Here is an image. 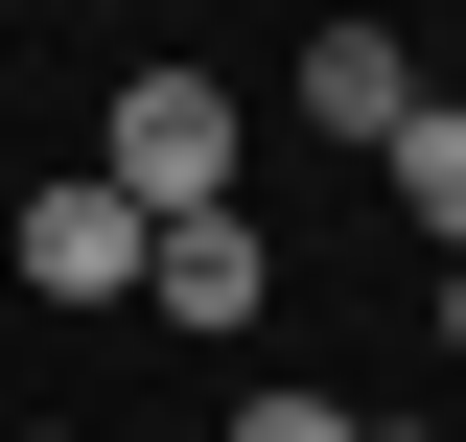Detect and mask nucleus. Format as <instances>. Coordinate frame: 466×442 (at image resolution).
<instances>
[{
	"mask_svg": "<svg viewBox=\"0 0 466 442\" xmlns=\"http://www.w3.org/2000/svg\"><path fill=\"white\" fill-rule=\"evenodd\" d=\"M94 186H116L140 233H187V210H233V94H210V70H140V94L94 116Z\"/></svg>",
	"mask_w": 466,
	"mask_h": 442,
	"instance_id": "nucleus-1",
	"label": "nucleus"
},
{
	"mask_svg": "<svg viewBox=\"0 0 466 442\" xmlns=\"http://www.w3.org/2000/svg\"><path fill=\"white\" fill-rule=\"evenodd\" d=\"M140 256H164V233L116 210L94 164H70V186H24V279H47V303H140Z\"/></svg>",
	"mask_w": 466,
	"mask_h": 442,
	"instance_id": "nucleus-2",
	"label": "nucleus"
},
{
	"mask_svg": "<svg viewBox=\"0 0 466 442\" xmlns=\"http://www.w3.org/2000/svg\"><path fill=\"white\" fill-rule=\"evenodd\" d=\"M257 279H280V233H257V210H187L164 256H140V303H164V326H210V349H233V326H257Z\"/></svg>",
	"mask_w": 466,
	"mask_h": 442,
	"instance_id": "nucleus-3",
	"label": "nucleus"
},
{
	"mask_svg": "<svg viewBox=\"0 0 466 442\" xmlns=\"http://www.w3.org/2000/svg\"><path fill=\"white\" fill-rule=\"evenodd\" d=\"M303 116L397 164V116H420V70H397V24H303Z\"/></svg>",
	"mask_w": 466,
	"mask_h": 442,
	"instance_id": "nucleus-4",
	"label": "nucleus"
},
{
	"mask_svg": "<svg viewBox=\"0 0 466 442\" xmlns=\"http://www.w3.org/2000/svg\"><path fill=\"white\" fill-rule=\"evenodd\" d=\"M397 210L466 256V94H420V116H397Z\"/></svg>",
	"mask_w": 466,
	"mask_h": 442,
	"instance_id": "nucleus-5",
	"label": "nucleus"
},
{
	"mask_svg": "<svg viewBox=\"0 0 466 442\" xmlns=\"http://www.w3.org/2000/svg\"><path fill=\"white\" fill-rule=\"evenodd\" d=\"M233 442H373L350 396H233Z\"/></svg>",
	"mask_w": 466,
	"mask_h": 442,
	"instance_id": "nucleus-6",
	"label": "nucleus"
},
{
	"mask_svg": "<svg viewBox=\"0 0 466 442\" xmlns=\"http://www.w3.org/2000/svg\"><path fill=\"white\" fill-rule=\"evenodd\" d=\"M443 349H466V256H443Z\"/></svg>",
	"mask_w": 466,
	"mask_h": 442,
	"instance_id": "nucleus-7",
	"label": "nucleus"
},
{
	"mask_svg": "<svg viewBox=\"0 0 466 442\" xmlns=\"http://www.w3.org/2000/svg\"><path fill=\"white\" fill-rule=\"evenodd\" d=\"M373 442H443V419H373Z\"/></svg>",
	"mask_w": 466,
	"mask_h": 442,
	"instance_id": "nucleus-8",
	"label": "nucleus"
}]
</instances>
